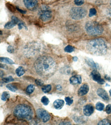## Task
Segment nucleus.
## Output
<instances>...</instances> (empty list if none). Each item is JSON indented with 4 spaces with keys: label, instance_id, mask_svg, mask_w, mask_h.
<instances>
[{
    "label": "nucleus",
    "instance_id": "obj_27",
    "mask_svg": "<svg viewBox=\"0 0 111 125\" xmlns=\"http://www.w3.org/2000/svg\"><path fill=\"white\" fill-rule=\"evenodd\" d=\"M6 7L8 8V9L10 10V11L12 12H15V11H16V8L14 6H13V5L10 4L9 3H7L6 4Z\"/></svg>",
    "mask_w": 111,
    "mask_h": 125
},
{
    "label": "nucleus",
    "instance_id": "obj_8",
    "mask_svg": "<svg viewBox=\"0 0 111 125\" xmlns=\"http://www.w3.org/2000/svg\"><path fill=\"white\" fill-rule=\"evenodd\" d=\"M36 114L39 118L44 123L49 121L51 117L49 113L43 109H38L36 110Z\"/></svg>",
    "mask_w": 111,
    "mask_h": 125
},
{
    "label": "nucleus",
    "instance_id": "obj_46",
    "mask_svg": "<svg viewBox=\"0 0 111 125\" xmlns=\"http://www.w3.org/2000/svg\"><path fill=\"white\" fill-rule=\"evenodd\" d=\"M2 31H1V34L2 35Z\"/></svg>",
    "mask_w": 111,
    "mask_h": 125
},
{
    "label": "nucleus",
    "instance_id": "obj_10",
    "mask_svg": "<svg viewBox=\"0 0 111 125\" xmlns=\"http://www.w3.org/2000/svg\"><path fill=\"white\" fill-rule=\"evenodd\" d=\"M91 76L92 78V79L95 81V82H96L97 83H98V84H100V85H102L103 84H104L105 81H104V80H103L101 75L96 70H93L91 74Z\"/></svg>",
    "mask_w": 111,
    "mask_h": 125
},
{
    "label": "nucleus",
    "instance_id": "obj_24",
    "mask_svg": "<svg viewBox=\"0 0 111 125\" xmlns=\"http://www.w3.org/2000/svg\"><path fill=\"white\" fill-rule=\"evenodd\" d=\"M6 88H7L9 90L12 92H15L18 90V88L17 87V86H15L14 84H8L6 86Z\"/></svg>",
    "mask_w": 111,
    "mask_h": 125
},
{
    "label": "nucleus",
    "instance_id": "obj_21",
    "mask_svg": "<svg viewBox=\"0 0 111 125\" xmlns=\"http://www.w3.org/2000/svg\"><path fill=\"white\" fill-rule=\"evenodd\" d=\"M10 94L8 92H6V91L3 92L2 94V96H1L2 100L4 102H6L10 98Z\"/></svg>",
    "mask_w": 111,
    "mask_h": 125
},
{
    "label": "nucleus",
    "instance_id": "obj_19",
    "mask_svg": "<svg viewBox=\"0 0 111 125\" xmlns=\"http://www.w3.org/2000/svg\"><path fill=\"white\" fill-rule=\"evenodd\" d=\"M25 71L24 69L23 68V67H22V66H20L15 70L16 74H17V75L19 77L22 76L25 73Z\"/></svg>",
    "mask_w": 111,
    "mask_h": 125
},
{
    "label": "nucleus",
    "instance_id": "obj_44",
    "mask_svg": "<svg viewBox=\"0 0 111 125\" xmlns=\"http://www.w3.org/2000/svg\"><path fill=\"white\" fill-rule=\"evenodd\" d=\"M3 73H4V72L2 71V70H1V78H2L3 76V75H4Z\"/></svg>",
    "mask_w": 111,
    "mask_h": 125
},
{
    "label": "nucleus",
    "instance_id": "obj_6",
    "mask_svg": "<svg viewBox=\"0 0 111 125\" xmlns=\"http://www.w3.org/2000/svg\"><path fill=\"white\" fill-rule=\"evenodd\" d=\"M41 50V46L37 42H33L26 45L24 48L23 52L27 56H32L39 54Z\"/></svg>",
    "mask_w": 111,
    "mask_h": 125
},
{
    "label": "nucleus",
    "instance_id": "obj_36",
    "mask_svg": "<svg viewBox=\"0 0 111 125\" xmlns=\"http://www.w3.org/2000/svg\"><path fill=\"white\" fill-rule=\"evenodd\" d=\"M7 51L8 52H9L10 53H14V49L13 48V47L12 46H11V45L9 46L8 47V48H7Z\"/></svg>",
    "mask_w": 111,
    "mask_h": 125
},
{
    "label": "nucleus",
    "instance_id": "obj_13",
    "mask_svg": "<svg viewBox=\"0 0 111 125\" xmlns=\"http://www.w3.org/2000/svg\"><path fill=\"white\" fill-rule=\"evenodd\" d=\"M97 95L105 101L109 100V96L108 93L102 88H98L97 90Z\"/></svg>",
    "mask_w": 111,
    "mask_h": 125
},
{
    "label": "nucleus",
    "instance_id": "obj_23",
    "mask_svg": "<svg viewBox=\"0 0 111 125\" xmlns=\"http://www.w3.org/2000/svg\"><path fill=\"white\" fill-rule=\"evenodd\" d=\"M51 88H52V87L50 85H47L44 86L43 87H42L41 90L44 93H47L51 91Z\"/></svg>",
    "mask_w": 111,
    "mask_h": 125
},
{
    "label": "nucleus",
    "instance_id": "obj_43",
    "mask_svg": "<svg viewBox=\"0 0 111 125\" xmlns=\"http://www.w3.org/2000/svg\"><path fill=\"white\" fill-rule=\"evenodd\" d=\"M73 61H74V62H76V61L78 60V58H77V57H76V56H75V57H73Z\"/></svg>",
    "mask_w": 111,
    "mask_h": 125
},
{
    "label": "nucleus",
    "instance_id": "obj_41",
    "mask_svg": "<svg viewBox=\"0 0 111 125\" xmlns=\"http://www.w3.org/2000/svg\"><path fill=\"white\" fill-rule=\"evenodd\" d=\"M104 78L105 80H107L108 81H110L111 80V77L110 76H109L108 75H105L104 76Z\"/></svg>",
    "mask_w": 111,
    "mask_h": 125
},
{
    "label": "nucleus",
    "instance_id": "obj_12",
    "mask_svg": "<svg viewBox=\"0 0 111 125\" xmlns=\"http://www.w3.org/2000/svg\"><path fill=\"white\" fill-rule=\"evenodd\" d=\"M89 91V86L87 84H83L79 88L78 91V95L79 96H82L87 94Z\"/></svg>",
    "mask_w": 111,
    "mask_h": 125
},
{
    "label": "nucleus",
    "instance_id": "obj_22",
    "mask_svg": "<svg viewBox=\"0 0 111 125\" xmlns=\"http://www.w3.org/2000/svg\"><path fill=\"white\" fill-rule=\"evenodd\" d=\"M35 89V86L33 85H29L27 88H26V93L28 94H30L32 93Z\"/></svg>",
    "mask_w": 111,
    "mask_h": 125
},
{
    "label": "nucleus",
    "instance_id": "obj_11",
    "mask_svg": "<svg viewBox=\"0 0 111 125\" xmlns=\"http://www.w3.org/2000/svg\"><path fill=\"white\" fill-rule=\"evenodd\" d=\"M94 111V108L91 104H88L84 106L83 108V112L84 115L89 116L91 115Z\"/></svg>",
    "mask_w": 111,
    "mask_h": 125
},
{
    "label": "nucleus",
    "instance_id": "obj_45",
    "mask_svg": "<svg viewBox=\"0 0 111 125\" xmlns=\"http://www.w3.org/2000/svg\"><path fill=\"white\" fill-rule=\"evenodd\" d=\"M109 93H110V95L111 96V89L110 90V91H109Z\"/></svg>",
    "mask_w": 111,
    "mask_h": 125
},
{
    "label": "nucleus",
    "instance_id": "obj_28",
    "mask_svg": "<svg viewBox=\"0 0 111 125\" xmlns=\"http://www.w3.org/2000/svg\"><path fill=\"white\" fill-rule=\"evenodd\" d=\"M2 81L6 83H8L9 82H12L14 81L13 78L11 76H8L6 77H4L2 79Z\"/></svg>",
    "mask_w": 111,
    "mask_h": 125
},
{
    "label": "nucleus",
    "instance_id": "obj_30",
    "mask_svg": "<svg viewBox=\"0 0 111 125\" xmlns=\"http://www.w3.org/2000/svg\"><path fill=\"white\" fill-rule=\"evenodd\" d=\"M41 102L42 103H43V104H44V105L45 106L48 105L49 103V99L46 96H44L42 97L41 99Z\"/></svg>",
    "mask_w": 111,
    "mask_h": 125
},
{
    "label": "nucleus",
    "instance_id": "obj_16",
    "mask_svg": "<svg viewBox=\"0 0 111 125\" xmlns=\"http://www.w3.org/2000/svg\"><path fill=\"white\" fill-rule=\"evenodd\" d=\"M85 61H86V63L89 66H90L91 67L93 68H94L95 69H97L98 68V67H99L97 63H96V62H95L92 59H89V58H86Z\"/></svg>",
    "mask_w": 111,
    "mask_h": 125
},
{
    "label": "nucleus",
    "instance_id": "obj_7",
    "mask_svg": "<svg viewBox=\"0 0 111 125\" xmlns=\"http://www.w3.org/2000/svg\"><path fill=\"white\" fill-rule=\"evenodd\" d=\"M40 18L43 22H47L51 20L52 17V12L50 8L46 6H42L39 11Z\"/></svg>",
    "mask_w": 111,
    "mask_h": 125
},
{
    "label": "nucleus",
    "instance_id": "obj_29",
    "mask_svg": "<svg viewBox=\"0 0 111 125\" xmlns=\"http://www.w3.org/2000/svg\"><path fill=\"white\" fill-rule=\"evenodd\" d=\"M65 51L68 53H71L74 51V48L70 45H68L65 48Z\"/></svg>",
    "mask_w": 111,
    "mask_h": 125
},
{
    "label": "nucleus",
    "instance_id": "obj_26",
    "mask_svg": "<svg viewBox=\"0 0 111 125\" xmlns=\"http://www.w3.org/2000/svg\"><path fill=\"white\" fill-rule=\"evenodd\" d=\"M95 107H96V109H97V110L102 111L104 109V105L103 104H102L101 103L98 102L96 104V106H95Z\"/></svg>",
    "mask_w": 111,
    "mask_h": 125
},
{
    "label": "nucleus",
    "instance_id": "obj_31",
    "mask_svg": "<svg viewBox=\"0 0 111 125\" xmlns=\"http://www.w3.org/2000/svg\"><path fill=\"white\" fill-rule=\"evenodd\" d=\"M97 13V11L94 8H92L90 9L89 10V15L90 17H92L94 15H96V14Z\"/></svg>",
    "mask_w": 111,
    "mask_h": 125
},
{
    "label": "nucleus",
    "instance_id": "obj_35",
    "mask_svg": "<svg viewBox=\"0 0 111 125\" xmlns=\"http://www.w3.org/2000/svg\"><path fill=\"white\" fill-rule=\"evenodd\" d=\"M35 82L36 84L39 86H43L44 85L43 81L40 79H36Z\"/></svg>",
    "mask_w": 111,
    "mask_h": 125
},
{
    "label": "nucleus",
    "instance_id": "obj_20",
    "mask_svg": "<svg viewBox=\"0 0 111 125\" xmlns=\"http://www.w3.org/2000/svg\"><path fill=\"white\" fill-rule=\"evenodd\" d=\"M0 60H1V62H5L6 64H8L10 65L14 64V62L11 59H10L8 58H5V57H1L0 58Z\"/></svg>",
    "mask_w": 111,
    "mask_h": 125
},
{
    "label": "nucleus",
    "instance_id": "obj_9",
    "mask_svg": "<svg viewBox=\"0 0 111 125\" xmlns=\"http://www.w3.org/2000/svg\"><path fill=\"white\" fill-rule=\"evenodd\" d=\"M24 3L25 7L30 10L35 9L38 6V0H24Z\"/></svg>",
    "mask_w": 111,
    "mask_h": 125
},
{
    "label": "nucleus",
    "instance_id": "obj_5",
    "mask_svg": "<svg viewBox=\"0 0 111 125\" xmlns=\"http://www.w3.org/2000/svg\"><path fill=\"white\" fill-rule=\"evenodd\" d=\"M88 14L86 8L81 6L72 7L70 11V16L74 20H81L85 18Z\"/></svg>",
    "mask_w": 111,
    "mask_h": 125
},
{
    "label": "nucleus",
    "instance_id": "obj_25",
    "mask_svg": "<svg viewBox=\"0 0 111 125\" xmlns=\"http://www.w3.org/2000/svg\"><path fill=\"white\" fill-rule=\"evenodd\" d=\"M98 125H111V122L108 119H103L100 121L98 123Z\"/></svg>",
    "mask_w": 111,
    "mask_h": 125
},
{
    "label": "nucleus",
    "instance_id": "obj_4",
    "mask_svg": "<svg viewBox=\"0 0 111 125\" xmlns=\"http://www.w3.org/2000/svg\"><path fill=\"white\" fill-rule=\"evenodd\" d=\"M84 30L90 36H97L101 35L104 32L103 26L96 21H88L84 25Z\"/></svg>",
    "mask_w": 111,
    "mask_h": 125
},
{
    "label": "nucleus",
    "instance_id": "obj_2",
    "mask_svg": "<svg viewBox=\"0 0 111 125\" xmlns=\"http://www.w3.org/2000/svg\"><path fill=\"white\" fill-rule=\"evenodd\" d=\"M86 49L91 54L96 56H103L108 51V45L106 41L102 38H96L87 42Z\"/></svg>",
    "mask_w": 111,
    "mask_h": 125
},
{
    "label": "nucleus",
    "instance_id": "obj_33",
    "mask_svg": "<svg viewBox=\"0 0 111 125\" xmlns=\"http://www.w3.org/2000/svg\"><path fill=\"white\" fill-rule=\"evenodd\" d=\"M65 101L67 103V105H71L73 103V100L70 97H66Z\"/></svg>",
    "mask_w": 111,
    "mask_h": 125
},
{
    "label": "nucleus",
    "instance_id": "obj_1",
    "mask_svg": "<svg viewBox=\"0 0 111 125\" xmlns=\"http://www.w3.org/2000/svg\"><path fill=\"white\" fill-rule=\"evenodd\" d=\"M36 72L43 77H49L54 74L56 65L54 60L50 56H43L39 58L34 62Z\"/></svg>",
    "mask_w": 111,
    "mask_h": 125
},
{
    "label": "nucleus",
    "instance_id": "obj_18",
    "mask_svg": "<svg viewBox=\"0 0 111 125\" xmlns=\"http://www.w3.org/2000/svg\"><path fill=\"white\" fill-rule=\"evenodd\" d=\"M17 22H16L15 21L14 19H11V21L10 22H8L5 25L4 28L5 29H10L12 28L14 26H15V25H17Z\"/></svg>",
    "mask_w": 111,
    "mask_h": 125
},
{
    "label": "nucleus",
    "instance_id": "obj_37",
    "mask_svg": "<svg viewBox=\"0 0 111 125\" xmlns=\"http://www.w3.org/2000/svg\"><path fill=\"white\" fill-rule=\"evenodd\" d=\"M105 111L108 114L111 113V104H109V105L107 106L106 108H105Z\"/></svg>",
    "mask_w": 111,
    "mask_h": 125
},
{
    "label": "nucleus",
    "instance_id": "obj_34",
    "mask_svg": "<svg viewBox=\"0 0 111 125\" xmlns=\"http://www.w3.org/2000/svg\"><path fill=\"white\" fill-rule=\"evenodd\" d=\"M75 4L77 6H82L84 3V0H74Z\"/></svg>",
    "mask_w": 111,
    "mask_h": 125
},
{
    "label": "nucleus",
    "instance_id": "obj_42",
    "mask_svg": "<svg viewBox=\"0 0 111 125\" xmlns=\"http://www.w3.org/2000/svg\"><path fill=\"white\" fill-rule=\"evenodd\" d=\"M1 68H3V69H7V67L6 65H5L1 64Z\"/></svg>",
    "mask_w": 111,
    "mask_h": 125
},
{
    "label": "nucleus",
    "instance_id": "obj_38",
    "mask_svg": "<svg viewBox=\"0 0 111 125\" xmlns=\"http://www.w3.org/2000/svg\"><path fill=\"white\" fill-rule=\"evenodd\" d=\"M60 125H71L70 122H66V121H64V122H61Z\"/></svg>",
    "mask_w": 111,
    "mask_h": 125
},
{
    "label": "nucleus",
    "instance_id": "obj_14",
    "mask_svg": "<svg viewBox=\"0 0 111 125\" xmlns=\"http://www.w3.org/2000/svg\"><path fill=\"white\" fill-rule=\"evenodd\" d=\"M70 82L72 85L81 84L82 82L81 77L79 75H74L70 79Z\"/></svg>",
    "mask_w": 111,
    "mask_h": 125
},
{
    "label": "nucleus",
    "instance_id": "obj_40",
    "mask_svg": "<svg viewBox=\"0 0 111 125\" xmlns=\"http://www.w3.org/2000/svg\"><path fill=\"white\" fill-rule=\"evenodd\" d=\"M56 89L58 90L61 91L62 90V87L61 85H58L56 86Z\"/></svg>",
    "mask_w": 111,
    "mask_h": 125
},
{
    "label": "nucleus",
    "instance_id": "obj_17",
    "mask_svg": "<svg viewBox=\"0 0 111 125\" xmlns=\"http://www.w3.org/2000/svg\"><path fill=\"white\" fill-rule=\"evenodd\" d=\"M104 12L107 16L111 19V0H110L106 7H105Z\"/></svg>",
    "mask_w": 111,
    "mask_h": 125
},
{
    "label": "nucleus",
    "instance_id": "obj_39",
    "mask_svg": "<svg viewBox=\"0 0 111 125\" xmlns=\"http://www.w3.org/2000/svg\"><path fill=\"white\" fill-rule=\"evenodd\" d=\"M16 8H17V9L19 11H20V13L25 14V13H26V11H24V10H22V9H20V8H18V7H17Z\"/></svg>",
    "mask_w": 111,
    "mask_h": 125
},
{
    "label": "nucleus",
    "instance_id": "obj_3",
    "mask_svg": "<svg viewBox=\"0 0 111 125\" xmlns=\"http://www.w3.org/2000/svg\"><path fill=\"white\" fill-rule=\"evenodd\" d=\"M13 114L19 119L24 121H30L33 116L32 109L25 104H20L16 106L14 109Z\"/></svg>",
    "mask_w": 111,
    "mask_h": 125
},
{
    "label": "nucleus",
    "instance_id": "obj_15",
    "mask_svg": "<svg viewBox=\"0 0 111 125\" xmlns=\"http://www.w3.org/2000/svg\"><path fill=\"white\" fill-rule=\"evenodd\" d=\"M64 101H63L62 100H60V99H58V100H56L54 101L53 105L55 109H61L64 106Z\"/></svg>",
    "mask_w": 111,
    "mask_h": 125
},
{
    "label": "nucleus",
    "instance_id": "obj_32",
    "mask_svg": "<svg viewBox=\"0 0 111 125\" xmlns=\"http://www.w3.org/2000/svg\"><path fill=\"white\" fill-rule=\"evenodd\" d=\"M18 26H19V29L20 30L22 29L23 28H25L26 30H27V26H26V24L23 22H22V21L20 20V22L18 23Z\"/></svg>",
    "mask_w": 111,
    "mask_h": 125
}]
</instances>
